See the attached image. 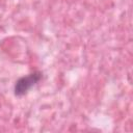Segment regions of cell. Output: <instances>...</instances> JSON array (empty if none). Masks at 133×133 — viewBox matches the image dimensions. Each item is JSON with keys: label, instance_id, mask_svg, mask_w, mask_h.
<instances>
[{"label": "cell", "instance_id": "6da1fadb", "mask_svg": "<svg viewBox=\"0 0 133 133\" xmlns=\"http://www.w3.org/2000/svg\"><path fill=\"white\" fill-rule=\"evenodd\" d=\"M43 78V73L41 71H34L27 76L19 78L14 86V94L17 97H23L28 92V90L34 86Z\"/></svg>", "mask_w": 133, "mask_h": 133}]
</instances>
